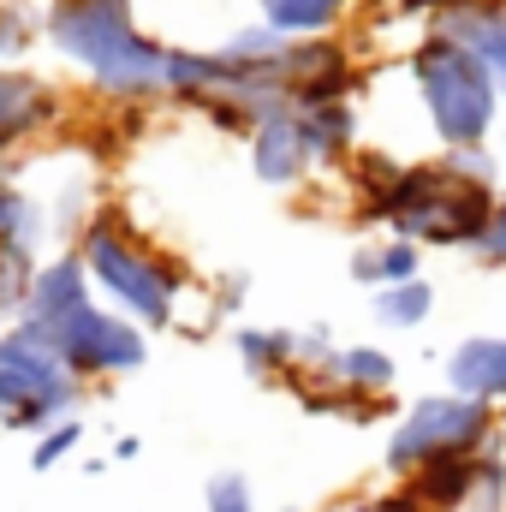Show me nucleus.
Instances as JSON below:
<instances>
[{
    "mask_svg": "<svg viewBox=\"0 0 506 512\" xmlns=\"http://www.w3.org/2000/svg\"><path fill=\"white\" fill-rule=\"evenodd\" d=\"M137 453H143V441H137V435H120V441H114V459H120V465L137 459Z\"/></svg>",
    "mask_w": 506,
    "mask_h": 512,
    "instance_id": "33",
    "label": "nucleus"
},
{
    "mask_svg": "<svg viewBox=\"0 0 506 512\" xmlns=\"http://www.w3.org/2000/svg\"><path fill=\"white\" fill-rule=\"evenodd\" d=\"M316 382L334 387V393H346V399H358V405H387V393L399 382V364H393L381 346H340V352L316 370Z\"/></svg>",
    "mask_w": 506,
    "mask_h": 512,
    "instance_id": "15",
    "label": "nucleus"
},
{
    "mask_svg": "<svg viewBox=\"0 0 506 512\" xmlns=\"http://www.w3.org/2000/svg\"><path fill=\"white\" fill-rule=\"evenodd\" d=\"M227 78V60L221 48H185V42H167V102L173 108H203Z\"/></svg>",
    "mask_w": 506,
    "mask_h": 512,
    "instance_id": "17",
    "label": "nucleus"
},
{
    "mask_svg": "<svg viewBox=\"0 0 506 512\" xmlns=\"http://www.w3.org/2000/svg\"><path fill=\"white\" fill-rule=\"evenodd\" d=\"M42 36V12L0 0V66H18V54H30V42Z\"/></svg>",
    "mask_w": 506,
    "mask_h": 512,
    "instance_id": "24",
    "label": "nucleus"
},
{
    "mask_svg": "<svg viewBox=\"0 0 506 512\" xmlns=\"http://www.w3.org/2000/svg\"><path fill=\"white\" fill-rule=\"evenodd\" d=\"M66 120H72V102L60 84H48L30 66H0V161L54 137Z\"/></svg>",
    "mask_w": 506,
    "mask_h": 512,
    "instance_id": "8",
    "label": "nucleus"
},
{
    "mask_svg": "<svg viewBox=\"0 0 506 512\" xmlns=\"http://www.w3.org/2000/svg\"><path fill=\"white\" fill-rule=\"evenodd\" d=\"M60 364L78 376V382H120V376H137L149 364V334L126 322L120 310H108L102 298H90L84 310H72L66 322L48 328Z\"/></svg>",
    "mask_w": 506,
    "mask_h": 512,
    "instance_id": "7",
    "label": "nucleus"
},
{
    "mask_svg": "<svg viewBox=\"0 0 506 512\" xmlns=\"http://www.w3.org/2000/svg\"><path fill=\"white\" fill-rule=\"evenodd\" d=\"M78 447H84V417H60V423H48V429L36 435V447H30V471H54V465H66Z\"/></svg>",
    "mask_w": 506,
    "mask_h": 512,
    "instance_id": "23",
    "label": "nucleus"
},
{
    "mask_svg": "<svg viewBox=\"0 0 506 512\" xmlns=\"http://www.w3.org/2000/svg\"><path fill=\"white\" fill-rule=\"evenodd\" d=\"M96 298V286H90V274H84V262L78 251H54L42 256L36 268H30V280H24V298H18V316L12 322H24V328H54V322H66L72 310H84Z\"/></svg>",
    "mask_w": 506,
    "mask_h": 512,
    "instance_id": "10",
    "label": "nucleus"
},
{
    "mask_svg": "<svg viewBox=\"0 0 506 512\" xmlns=\"http://www.w3.org/2000/svg\"><path fill=\"white\" fill-rule=\"evenodd\" d=\"M274 72H280V84H286L292 108L340 102V96H358V84H364L358 54H352L340 36H292Z\"/></svg>",
    "mask_w": 506,
    "mask_h": 512,
    "instance_id": "9",
    "label": "nucleus"
},
{
    "mask_svg": "<svg viewBox=\"0 0 506 512\" xmlns=\"http://www.w3.org/2000/svg\"><path fill=\"white\" fill-rule=\"evenodd\" d=\"M417 274H423V245H411V239H376L381 286H399V280H417Z\"/></svg>",
    "mask_w": 506,
    "mask_h": 512,
    "instance_id": "25",
    "label": "nucleus"
},
{
    "mask_svg": "<svg viewBox=\"0 0 506 512\" xmlns=\"http://www.w3.org/2000/svg\"><path fill=\"white\" fill-rule=\"evenodd\" d=\"M334 512H423L405 489H393V495H352V501H340Z\"/></svg>",
    "mask_w": 506,
    "mask_h": 512,
    "instance_id": "30",
    "label": "nucleus"
},
{
    "mask_svg": "<svg viewBox=\"0 0 506 512\" xmlns=\"http://www.w3.org/2000/svg\"><path fill=\"white\" fill-rule=\"evenodd\" d=\"M471 471H477V459H435V465L411 471L399 489H405L423 512H459L465 489H471Z\"/></svg>",
    "mask_w": 506,
    "mask_h": 512,
    "instance_id": "20",
    "label": "nucleus"
},
{
    "mask_svg": "<svg viewBox=\"0 0 506 512\" xmlns=\"http://www.w3.org/2000/svg\"><path fill=\"white\" fill-rule=\"evenodd\" d=\"M42 42L72 72H84L102 108L143 114L167 102V42L137 24L131 0H48Z\"/></svg>",
    "mask_w": 506,
    "mask_h": 512,
    "instance_id": "1",
    "label": "nucleus"
},
{
    "mask_svg": "<svg viewBox=\"0 0 506 512\" xmlns=\"http://www.w3.org/2000/svg\"><path fill=\"white\" fill-rule=\"evenodd\" d=\"M459 512H506V453L501 447L477 453V471H471V489H465Z\"/></svg>",
    "mask_w": 506,
    "mask_h": 512,
    "instance_id": "22",
    "label": "nucleus"
},
{
    "mask_svg": "<svg viewBox=\"0 0 506 512\" xmlns=\"http://www.w3.org/2000/svg\"><path fill=\"white\" fill-rule=\"evenodd\" d=\"M292 114H298V137H304V149H310V167H316V173L352 167V155L364 149L358 96H340V102H310V108H292Z\"/></svg>",
    "mask_w": 506,
    "mask_h": 512,
    "instance_id": "12",
    "label": "nucleus"
},
{
    "mask_svg": "<svg viewBox=\"0 0 506 512\" xmlns=\"http://www.w3.org/2000/svg\"><path fill=\"white\" fill-rule=\"evenodd\" d=\"M72 251L84 262L96 298L108 310H120L126 322H137L143 334L149 328H173L179 322V304L191 292V268L167 245H155L126 209H96L90 227L72 239Z\"/></svg>",
    "mask_w": 506,
    "mask_h": 512,
    "instance_id": "2",
    "label": "nucleus"
},
{
    "mask_svg": "<svg viewBox=\"0 0 506 512\" xmlns=\"http://www.w3.org/2000/svg\"><path fill=\"white\" fill-rule=\"evenodd\" d=\"M0 334H6V322H0Z\"/></svg>",
    "mask_w": 506,
    "mask_h": 512,
    "instance_id": "36",
    "label": "nucleus"
},
{
    "mask_svg": "<svg viewBox=\"0 0 506 512\" xmlns=\"http://www.w3.org/2000/svg\"><path fill=\"white\" fill-rule=\"evenodd\" d=\"M495 203H501V185H477V179L453 173L435 155V161H399L387 185L358 197V215L387 227V239H411L423 251L429 245H441V251H453V245L477 251Z\"/></svg>",
    "mask_w": 506,
    "mask_h": 512,
    "instance_id": "3",
    "label": "nucleus"
},
{
    "mask_svg": "<svg viewBox=\"0 0 506 512\" xmlns=\"http://www.w3.org/2000/svg\"><path fill=\"white\" fill-rule=\"evenodd\" d=\"M489 447H501V411L495 405H483V399H471V393H423V399H411L399 417H393V429H387V477H411V471H423V465H435V459H477V453H489Z\"/></svg>",
    "mask_w": 506,
    "mask_h": 512,
    "instance_id": "5",
    "label": "nucleus"
},
{
    "mask_svg": "<svg viewBox=\"0 0 506 512\" xmlns=\"http://www.w3.org/2000/svg\"><path fill=\"white\" fill-rule=\"evenodd\" d=\"M84 405V382L60 364L54 340L42 328L6 322L0 334V429L18 435H42L60 417H78Z\"/></svg>",
    "mask_w": 506,
    "mask_h": 512,
    "instance_id": "6",
    "label": "nucleus"
},
{
    "mask_svg": "<svg viewBox=\"0 0 506 512\" xmlns=\"http://www.w3.org/2000/svg\"><path fill=\"white\" fill-rule=\"evenodd\" d=\"M352 280H358V286H370V292L381 286V280H376V245H358V251H352Z\"/></svg>",
    "mask_w": 506,
    "mask_h": 512,
    "instance_id": "32",
    "label": "nucleus"
},
{
    "mask_svg": "<svg viewBox=\"0 0 506 512\" xmlns=\"http://www.w3.org/2000/svg\"><path fill=\"white\" fill-rule=\"evenodd\" d=\"M358 0H256V18L280 36H340Z\"/></svg>",
    "mask_w": 506,
    "mask_h": 512,
    "instance_id": "19",
    "label": "nucleus"
},
{
    "mask_svg": "<svg viewBox=\"0 0 506 512\" xmlns=\"http://www.w3.org/2000/svg\"><path fill=\"white\" fill-rule=\"evenodd\" d=\"M36 262H24L18 251L0 245V316H18V298H24V280H30Z\"/></svg>",
    "mask_w": 506,
    "mask_h": 512,
    "instance_id": "28",
    "label": "nucleus"
},
{
    "mask_svg": "<svg viewBox=\"0 0 506 512\" xmlns=\"http://www.w3.org/2000/svg\"><path fill=\"white\" fill-rule=\"evenodd\" d=\"M435 316V286L417 274V280H399V286H376V322L381 328H423Z\"/></svg>",
    "mask_w": 506,
    "mask_h": 512,
    "instance_id": "21",
    "label": "nucleus"
},
{
    "mask_svg": "<svg viewBox=\"0 0 506 512\" xmlns=\"http://www.w3.org/2000/svg\"><path fill=\"white\" fill-rule=\"evenodd\" d=\"M233 352L256 382H292L298 376V328H239Z\"/></svg>",
    "mask_w": 506,
    "mask_h": 512,
    "instance_id": "18",
    "label": "nucleus"
},
{
    "mask_svg": "<svg viewBox=\"0 0 506 512\" xmlns=\"http://www.w3.org/2000/svg\"><path fill=\"white\" fill-rule=\"evenodd\" d=\"M447 387L506 411V334H471L447 352Z\"/></svg>",
    "mask_w": 506,
    "mask_h": 512,
    "instance_id": "13",
    "label": "nucleus"
},
{
    "mask_svg": "<svg viewBox=\"0 0 506 512\" xmlns=\"http://www.w3.org/2000/svg\"><path fill=\"white\" fill-rule=\"evenodd\" d=\"M477 256L489 268H506V191H501V203H495V215H489V227H483V239H477Z\"/></svg>",
    "mask_w": 506,
    "mask_h": 512,
    "instance_id": "29",
    "label": "nucleus"
},
{
    "mask_svg": "<svg viewBox=\"0 0 506 512\" xmlns=\"http://www.w3.org/2000/svg\"><path fill=\"white\" fill-rule=\"evenodd\" d=\"M340 346H334V328L328 322H310V328H298V376H316L328 358H334Z\"/></svg>",
    "mask_w": 506,
    "mask_h": 512,
    "instance_id": "27",
    "label": "nucleus"
},
{
    "mask_svg": "<svg viewBox=\"0 0 506 512\" xmlns=\"http://www.w3.org/2000/svg\"><path fill=\"white\" fill-rule=\"evenodd\" d=\"M387 6H399V0H387Z\"/></svg>",
    "mask_w": 506,
    "mask_h": 512,
    "instance_id": "37",
    "label": "nucleus"
},
{
    "mask_svg": "<svg viewBox=\"0 0 506 512\" xmlns=\"http://www.w3.org/2000/svg\"><path fill=\"white\" fill-rule=\"evenodd\" d=\"M245 292H251V274H221V286H215V310H239Z\"/></svg>",
    "mask_w": 506,
    "mask_h": 512,
    "instance_id": "31",
    "label": "nucleus"
},
{
    "mask_svg": "<svg viewBox=\"0 0 506 512\" xmlns=\"http://www.w3.org/2000/svg\"><path fill=\"white\" fill-rule=\"evenodd\" d=\"M501 102H506V84H501Z\"/></svg>",
    "mask_w": 506,
    "mask_h": 512,
    "instance_id": "35",
    "label": "nucleus"
},
{
    "mask_svg": "<svg viewBox=\"0 0 506 512\" xmlns=\"http://www.w3.org/2000/svg\"><path fill=\"white\" fill-rule=\"evenodd\" d=\"M405 78L441 149H483L501 131V78L441 30H423L405 54Z\"/></svg>",
    "mask_w": 506,
    "mask_h": 512,
    "instance_id": "4",
    "label": "nucleus"
},
{
    "mask_svg": "<svg viewBox=\"0 0 506 512\" xmlns=\"http://www.w3.org/2000/svg\"><path fill=\"white\" fill-rule=\"evenodd\" d=\"M429 30H441V36H453L459 48H471V54L506 84V0H459V6L441 12Z\"/></svg>",
    "mask_w": 506,
    "mask_h": 512,
    "instance_id": "14",
    "label": "nucleus"
},
{
    "mask_svg": "<svg viewBox=\"0 0 506 512\" xmlns=\"http://www.w3.org/2000/svg\"><path fill=\"white\" fill-rule=\"evenodd\" d=\"M245 155H251V173L268 185V191H304V179L316 173L310 167V149L298 137V114H268L262 126L245 137Z\"/></svg>",
    "mask_w": 506,
    "mask_h": 512,
    "instance_id": "11",
    "label": "nucleus"
},
{
    "mask_svg": "<svg viewBox=\"0 0 506 512\" xmlns=\"http://www.w3.org/2000/svg\"><path fill=\"white\" fill-rule=\"evenodd\" d=\"M48 239H54L48 209H42L18 179H6V167H0V245L18 251L24 262H42V245H48Z\"/></svg>",
    "mask_w": 506,
    "mask_h": 512,
    "instance_id": "16",
    "label": "nucleus"
},
{
    "mask_svg": "<svg viewBox=\"0 0 506 512\" xmlns=\"http://www.w3.org/2000/svg\"><path fill=\"white\" fill-rule=\"evenodd\" d=\"M280 512H298V507H280Z\"/></svg>",
    "mask_w": 506,
    "mask_h": 512,
    "instance_id": "34",
    "label": "nucleus"
},
{
    "mask_svg": "<svg viewBox=\"0 0 506 512\" xmlns=\"http://www.w3.org/2000/svg\"><path fill=\"white\" fill-rule=\"evenodd\" d=\"M203 512H256V489L245 471H215L203 489Z\"/></svg>",
    "mask_w": 506,
    "mask_h": 512,
    "instance_id": "26",
    "label": "nucleus"
}]
</instances>
